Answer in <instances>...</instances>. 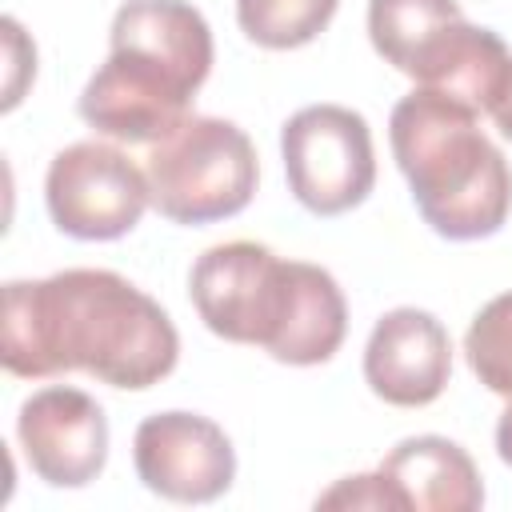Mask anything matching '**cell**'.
<instances>
[{
    "label": "cell",
    "instance_id": "cell-1",
    "mask_svg": "<svg viewBox=\"0 0 512 512\" xmlns=\"http://www.w3.org/2000/svg\"><path fill=\"white\" fill-rule=\"evenodd\" d=\"M0 360L12 376L88 372L112 388H152L180 360L168 312L108 268H68L4 284Z\"/></svg>",
    "mask_w": 512,
    "mask_h": 512
},
{
    "label": "cell",
    "instance_id": "cell-2",
    "mask_svg": "<svg viewBox=\"0 0 512 512\" xmlns=\"http://www.w3.org/2000/svg\"><path fill=\"white\" fill-rule=\"evenodd\" d=\"M188 296L208 332L256 344L280 364L312 368L340 352L348 304L332 272L280 260L256 240L208 248L188 272Z\"/></svg>",
    "mask_w": 512,
    "mask_h": 512
},
{
    "label": "cell",
    "instance_id": "cell-3",
    "mask_svg": "<svg viewBox=\"0 0 512 512\" xmlns=\"http://www.w3.org/2000/svg\"><path fill=\"white\" fill-rule=\"evenodd\" d=\"M112 52L80 92V116L108 140L156 144L184 116L212 72V28L188 0H124Z\"/></svg>",
    "mask_w": 512,
    "mask_h": 512
},
{
    "label": "cell",
    "instance_id": "cell-4",
    "mask_svg": "<svg viewBox=\"0 0 512 512\" xmlns=\"http://www.w3.org/2000/svg\"><path fill=\"white\" fill-rule=\"evenodd\" d=\"M396 168L424 224L444 240H484L512 212V168L480 132V112L436 88H412L388 120Z\"/></svg>",
    "mask_w": 512,
    "mask_h": 512
},
{
    "label": "cell",
    "instance_id": "cell-5",
    "mask_svg": "<svg viewBox=\"0 0 512 512\" xmlns=\"http://www.w3.org/2000/svg\"><path fill=\"white\" fill-rule=\"evenodd\" d=\"M148 188L172 224H212L248 208L260 164L248 132L220 116H184L148 152Z\"/></svg>",
    "mask_w": 512,
    "mask_h": 512
},
{
    "label": "cell",
    "instance_id": "cell-6",
    "mask_svg": "<svg viewBox=\"0 0 512 512\" xmlns=\"http://www.w3.org/2000/svg\"><path fill=\"white\" fill-rule=\"evenodd\" d=\"M284 176L312 216H340L368 200L376 152L368 120L344 104H308L280 128Z\"/></svg>",
    "mask_w": 512,
    "mask_h": 512
},
{
    "label": "cell",
    "instance_id": "cell-7",
    "mask_svg": "<svg viewBox=\"0 0 512 512\" xmlns=\"http://www.w3.org/2000/svg\"><path fill=\"white\" fill-rule=\"evenodd\" d=\"M48 216L76 240H120L152 204L148 176L112 144L80 140L52 156L44 176Z\"/></svg>",
    "mask_w": 512,
    "mask_h": 512
},
{
    "label": "cell",
    "instance_id": "cell-8",
    "mask_svg": "<svg viewBox=\"0 0 512 512\" xmlns=\"http://www.w3.org/2000/svg\"><path fill=\"white\" fill-rule=\"evenodd\" d=\"M132 464L148 492L176 504H208L224 496L236 476L232 440L200 412H156L140 420Z\"/></svg>",
    "mask_w": 512,
    "mask_h": 512
},
{
    "label": "cell",
    "instance_id": "cell-9",
    "mask_svg": "<svg viewBox=\"0 0 512 512\" xmlns=\"http://www.w3.org/2000/svg\"><path fill=\"white\" fill-rule=\"evenodd\" d=\"M16 440L28 468L52 488H84L108 460V416L84 388L48 384L20 404Z\"/></svg>",
    "mask_w": 512,
    "mask_h": 512
},
{
    "label": "cell",
    "instance_id": "cell-10",
    "mask_svg": "<svg viewBox=\"0 0 512 512\" xmlns=\"http://www.w3.org/2000/svg\"><path fill=\"white\" fill-rule=\"evenodd\" d=\"M452 376L448 328L424 308H392L376 320L364 344L368 388L396 408L432 404Z\"/></svg>",
    "mask_w": 512,
    "mask_h": 512
},
{
    "label": "cell",
    "instance_id": "cell-11",
    "mask_svg": "<svg viewBox=\"0 0 512 512\" xmlns=\"http://www.w3.org/2000/svg\"><path fill=\"white\" fill-rule=\"evenodd\" d=\"M408 76L420 88L456 96L476 112H492L508 88L512 56L492 28H476L464 16H456L424 44Z\"/></svg>",
    "mask_w": 512,
    "mask_h": 512
},
{
    "label": "cell",
    "instance_id": "cell-12",
    "mask_svg": "<svg viewBox=\"0 0 512 512\" xmlns=\"http://www.w3.org/2000/svg\"><path fill=\"white\" fill-rule=\"evenodd\" d=\"M380 472L416 512H476L484 504V484L472 456L444 436L400 440L380 460Z\"/></svg>",
    "mask_w": 512,
    "mask_h": 512
},
{
    "label": "cell",
    "instance_id": "cell-13",
    "mask_svg": "<svg viewBox=\"0 0 512 512\" xmlns=\"http://www.w3.org/2000/svg\"><path fill=\"white\" fill-rule=\"evenodd\" d=\"M456 16H464L456 0H368V36L372 48L408 76L424 44Z\"/></svg>",
    "mask_w": 512,
    "mask_h": 512
},
{
    "label": "cell",
    "instance_id": "cell-14",
    "mask_svg": "<svg viewBox=\"0 0 512 512\" xmlns=\"http://www.w3.org/2000/svg\"><path fill=\"white\" fill-rule=\"evenodd\" d=\"M340 0H236L240 32L272 52L312 44L336 16Z\"/></svg>",
    "mask_w": 512,
    "mask_h": 512
},
{
    "label": "cell",
    "instance_id": "cell-15",
    "mask_svg": "<svg viewBox=\"0 0 512 512\" xmlns=\"http://www.w3.org/2000/svg\"><path fill=\"white\" fill-rule=\"evenodd\" d=\"M464 356L488 392L512 396V292L492 296L472 316L464 336Z\"/></svg>",
    "mask_w": 512,
    "mask_h": 512
},
{
    "label": "cell",
    "instance_id": "cell-16",
    "mask_svg": "<svg viewBox=\"0 0 512 512\" xmlns=\"http://www.w3.org/2000/svg\"><path fill=\"white\" fill-rule=\"evenodd\" d=\"M316 508H392V512H408L400 488L376 468L364 476H344L336 480L328 492L316 496Z\"/></svg>",
    "mask_w": 512,
    "mask_h": 512
},
{
    "label": "cell",
    "instance_id": "cell-17",
    "mask_svg": "<svg viewBox=\"0 0 512 512\" xmlns=\"http://www.w3.org/2000/svg\"><path fill=\"white\" fill-rule=\"evenodd\" d=\"M4 52H8V84H4V108H16L20 104V76L16 72H36V48L28 44L24 28L8 16L4 20Z\"/></svg>",
    "mask_w": 512,
    "mask_h": 512
},
{
    "label": "cell",
    "instance_id": "cell-18",
    "mask_svg": "<svg viewBox=\"0 0 512 512\" xmlns=\"http://www.w3.org/2000/svg\"><path fill=\"white\" fill-rule=\"evenodd\" d=\"M496 452H500L504 464H512V400L496 420Z\"/></svg>",
    "mask_w": 512,
    "mask_h": 512
},
{
    "label": "cell",
    "instance_id": "cell-19",
    "mask_svg": "<svg viewBox=\"0 0 512 512\" xmlns=\"http://www.w3.org/2000/svg\"><path fill=\"white\" fill-rule=\"evenodd\" d=\"M492 120H496L500 136H504V140H512V76H508L504 96H500V100H496V108H492Z\"/></svg>",
    "mask_w": 512,
    "mask_h": 512
}]
</instances>
